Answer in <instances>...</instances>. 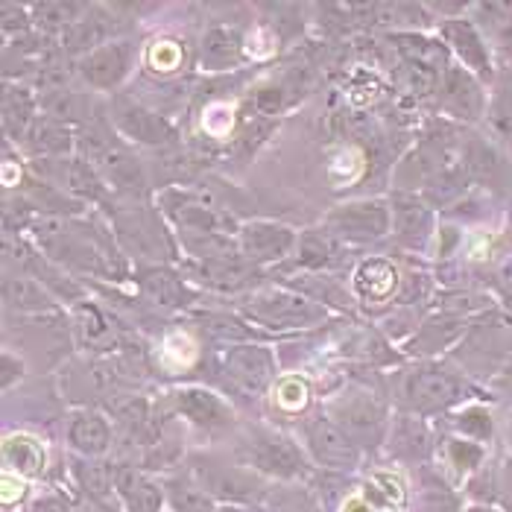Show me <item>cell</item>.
Here are the masks:
<instances>
[{
    "label": "cell",
    "mask_w": 512,
    "mask_h": 512,
    "mask_svg": "<svg viewBox=\"0 0 512 512\" xmlns=\"http://www.w3.org/2000/svg\"><path fill=\"white\" fill-rule=\"evenodd\" d=\"M469 393L472 387L466 384L463 375L451 372L448 366H439L434 360H422L410 369H401L393 378L395 404L419 419L454 407Z\"/></svg>",
    "instance_id": "obj_1"
},
{
    "label": "cell",
    "mask_w": 512,
    "mask_h": 512,
    "mask_svg": "<svg viewBox=\"0 0 512 512\" xmlns=\"http://www.w3.org/2000/svg\"><path fill=\"white\" fill-rule=\"evenodd\" d=\"M235 460L243 469L281 483H299L314 474L308 454L293 439L261 425L243 428L235 436Z\"/></svg>",
    "instance_id": "obj_2"
},
{
    "label": "cell",
    "mask_w": 512,
    "mask_h": 512,
    "mask_svg": "<svg viewBox=\"0 0 512 512\" xmlns=\"http://www.w3.org/2000/svg\"><path fill=\"white\" fill-rule=\"evenodd\" d=\"M77 147L82 150L85 161L103 176L106 185H115L118 191H132V194L144 191L147 179H144L141 161L106 123L100 120L85 123L77 132Z\"/></svg>",
    "instance_id": "obj_3"
},
{
    "label": "cell",
    "mask_w": 512,
    "mask_h": 512,
    "mask_svg": "<svg viewBox=\"0 0 512 512\" xmlns=\"http://www.w3.org/2000/svg\"><path fill=\"white\" fill-rule=\"evenodd\" d=\"M240 311L249 316L252 322H261L267 328L287 331V328H314L319 325L328 311L325 305L314 302L311 296L290 290V287H278V290H252Z\"/></svg>",
    "instance_id": "obj_4"
},
{
    "label": "cell",
    "mask_w": 512,
    "mask_h": 512,
    "mask_svg": "<svg viewBox=\"0 0 512 512\" xmlns=\"http://www.w3.org/2000/svg\"><path fill=\"white\" fill-rule=\"evenodd\" d=\"M188 474L217 504L220 501H226V504L229 501L232 504H258V501H267V495H270V489H264V483L249 469H243L240 463H226V460L211 457V454H194Z\"/></svg>",
    "instance_id": "obj_5"
},
{
    "label": "cell",
    "mask_w": 512,
    "mask_h": 512,
    "mask_svg": "<svg viewBox=\"0 0 512 512\" xmlns=\"http://www.w3.org/2000/svg\"><path fill=\"white\" fill-rule=\"evenodd\" d=\"M158 205L179 235H229L232 217L194 191L167 188L158 194Z\"/></svg>",
    "instance_id": "obj_6"
},
{
    "label": "cell",
    "mask_w": 512,
    "mask_h": 512,
    "mask_svg": "<svg viewBox=\"0 0 512 512\" xmlns=\"http://www.w3.org/2000/svg\"><path fill=\"white\" fill-rule=\"evenodd\" d=\"M325 229L337 240L346 243H375L390 235L393 229V208L381 199H357L328 211Z\"/></svg>",
    "instance_id": "obj_7"
},
{
    "label": "cell",
    "mask_w": 512,
    "mask_h": 512,
    "mask_svg": "<svg viewBox=\"0 0 512 512\" xmlns=\"http://www.w3.org/2000/svg\"><path fill=\"white\" fill-rule=\"evenodd\" d=\"M305 448L319 463L322 469L331 472H355L360 466V445L352 436L343 431V425L337 419H331V413H316L311 419H305Z\"/></svg>",
    "instance_id": "obj_8"
},
{
    "label": "cell",
    "mask_w": 512,
    "mask_h": 512,
    "mask_svg": "<svg viewBox=\"0 0 512 512\" xmlns=\"http://www.w3.org/2000/svg\"><path fill=\"white\" fill-rule=\"evenodd\" d=\"M331 419H337V422L343 425V431L355 439L357 445H360V451L378 448V445L387 439V434H390L387 407H384L375 395H343V398L331 407Z\"/></svg>",
    "instance_id": "obj_9"
},
{
    "label": "cell",
    "mask_w": 512,
    "mask_h": 512,
    "mask_svg": "<svg viewBox=\"0 0 512 512\" xmlns=\"http://www.w3.org/2000/svg\"><path fill=\"white\" fill-rule=\"evenodd\" d=\"M112 123L118 126L123 138L135 141V144H147V147H173L179 141V132L164 115H158L156 109L129 100V97H115L112 100Z\"/></svg>",
    "instance_id": "obj_10"
},
{
    "label": "cell",
    "mask_w": 512,
    "mask_h": 512,
    "mask_svg": "<svg viewBox=\"0 0 512 512\" xmlns=\"http://www.w3.org/2000/svg\"><path fill=\"white\" fill-rule=\"evenodd\" d=\"M237 246L246 264L264 267L284 261L299 246V235L290 226H281L273 220H252L237 229Z\"/></svg>",
    "instance_id": "obj_11"
},
{
    "label": "cell",
    "mask_w": 512,
    "mask_h": 512,
    "mask_svg": "<svg viewBox=\"0 0 512 512\" xmlns=\"http://www.w3.org/2000/svg\"><path fill=\"white\" fill-rule=\"evenodd\" d=\"M223 369L243 393H267L276 381V357L258 343H235L223 355Z\"/></svg>",
    "instance_id": "obj_12"
},
{
    "label": "cell",
    "mask_w": 512,
    "mask_h": 512,
    "mask_svg": "<svg viewBox=\"0 0 512 512\" xmlns=\"http://www.w3.org/2000/svg\"><path fill=\"white\" fill-rule=\"evenodd\" d=\"M439 39L442 44L463 62V68L474 74L477 79H492V56L489 47L480 36V30L474 27L469 18H445L439 24Z\"/></svg>",
    "instance_id": "obj_13"
},
{
    "label": "cell",
    "mask_w": 512,
    "mask_h": 512,
    "mask_svg": "<svg viewBox=\"0 0 512 512\" xmlns=\"http://www.w3.org/2000/svg\"><path fill=\"white\" fill-rule=\"evenodd\" d=\"M132 62H135V47L129 41H106L79 59V74L91 88L109 91L123 82Z\"/></svg>",
    "instance_id": "obj_14"
},
{
    "label": "cell",
    "mask_w": 512,
    "mask_h": 512,
    "mask_svg": "<svg viewBox=\"0 0 512 512\" xmlns=\"http://www.w3.org/2000/svg\"><path fill=\"white\" fill-rule=\"evenodd\" d=\"M439 103L448 115L460 120H477L486 112V94L480 88V79L469 74L460 65H451L445 77L439 79Z\"/></svg>",
    "instance_id": "obj_15"
},
{
    "label": "cell",
    "mask_w": 512,
    "mask_h": 512,
    "mask_svg": "<svg viewBox=\"0 0 512 512\" xmlns=\"http://www.w3.org/2000/svg\"><path fill=\"white\" fill-rule=\"evenodd\" d=\"M173 407L179 416H185L191 425L205 431H223L235 422V410L217 393L205 387H182L173 393Z\"/></svg>",
    "instance_id": "obj_16"
},
{
    "label": "cell",
    "mask_w": 512,
    "mask_h": 512,
    "mask_svg": "<svg viewBox=\"0 0 512 512\" xmlns=\"http://www.w3.org/2000/svg\"><path fill=\"white\" fill-rule=\"evenodd\" d=\"M393 229L395 237L407 249H422L434 235V211L416 194H395L393 197Z\"/></svg>",
    "instance_id": "obj_17"
},
{
    "label": "cell",
    "mask_w": 512,
    "mask_h": 512,
    "mask_svg": "<svg viewBox=\"0 0 512 512\" xmlns=\"http://www.w3.org/2000/svg\"><path fill=\"white\" fill-rule=\"evenodd\" d=\"M115 495L126 512H161L167 501L164 486H158L153 477H147L135 466L115 469Z\"/></svg>",
    "instance_id": "obj_18"
},
{
    "label": "cell",
    "mask_w": 512,
    "mask_h": 512,
    "mask_svg": "<svg viewBox=\"0 0 512 512\" xmlns=\"http://www.w3.org/2000/svg\"><path fill=\"white\" fill-rule=\"evenodd\" d=\"M395 50L401 53L404 65L428 71L434 77H445L451 68V50L442 44V39H428L419 33H395Z\"/></svg>",
    "instance_id": "obj_19"
},
{
    "label": "cell",
    "mask_w": 512,
    "mask_h": 512,
    "mask_svg": "<svg viewBox=\"0 0 512 512\" xmlns=\"http://www.w3.org/2000/svg\"><path fill=\"white\" fill-rule=\"evenodd\" d=\"M59 176L50 182L62 191H68L71 197L88 199V202H103L106 199V182L103 176L85 161V158H53Z\"/></svg>",
    "instance_id": "obj_20"
},
{
    "label": "cell",
    "mask_w": 512,
    "mask_h": 512,
    "mask_svg": "<svg viewBox=\"0 0 512 512\" xmlns=\"http://www.w3.org/2000/svg\"><path fill=\"white\" fill-rule=\"evenodd\" d=\"M68 442L79 457L97 460L112 448V428H109L106 416H100L94 410H77L68 422Z\"/></svg>",
    "instance_id": "obj_21"
},
{
    "label": "cell",
    "mask_w": 512,
    "mask_h": 512,
    "mask_svg": "<svg viewBox=\"0 0 512 512\" xmlns=\"http://www.w3.org/2000/svg\"><path fill=\"white\" fill-rule=\"evenodd\" d=\"M466 334V319L457 314H439L425 319L419 325V331L413 334V340L407 343V352L410 355H436V352H445L448 346H454L460 337Z\"/></svg>",
    "instance_id": "obj_22"
},
{
    "label": "cell",
    "mask_w": 512,
    "mask_h": 512,
    "mask_svg": "<svg viewBox=\"0 0 512 512\" xmlns=\"http://www.w3.org/2000/svg\"><path fill=\"white\" fill-rule=\"evenodd\" d=\"M3 302L12 311L21 314H50L56 311V299L53 293L41 284L36 276L27 273H9L3 278Z\"/></svg>",
    "instance_id": "obj_23"
},
{
    "label": "cell",
    "mask_w": 512,
    "mask_h": 512,
    "mask_svg": "<svg viewBox=\"0 0 512 512\" xmlns=\"http://www.w3.org/2000/svg\"><path fill=\"white\" fill-rule=\"evenodd\" d=\"M398 290V270L387 258H366L355 267V293L363 302H390Z\"/></svg>",
    "instance_id": "obj_24"
},
{
    "label": "cell",
    "mask_w": 512,
    "mask_h": 512,
    "mask_svg": "<svg viewBox=\"0 0 512 512\" xmlns=\"http://www.w3.org/2000/svg\"><path fill=\"white\" fill-rule=\"evenodd\" d=\"M240 56H243V36H240L237 27L217 24L202 36L199 62H202L205 71H229L240 62Z\"/></svg>",
    "instance_id": "obj_25"
},
{
    "label": "cell",
    "mask_w": 512,
    "mask_h": 512,
    "mask_svg": "<svg viewBox=\"0 0 512 512\" xmlns=\"http://www.w3.org/2000/svg\"><path fill=\"white\" fill-rule=\"evenodd\" d=\"M118 237L129 249H135L141 255H156L161 249L167 255H173L161 223H158L156 217L144 214V211H129V214L118 217Z\"/></svg>",
    "instance_id": "obj_26"
},
{
    "label": "cell",
    "mask_w": 512,
    "mask_h": 512,
    "mask_svg": "<svg viewBox=\"0 0 512 512\" xmlns=\"http://www.w3.org/2000/svg\"><path fill=\"white\" fill-rule=\"evenodd\" d=\"M138 287L144 290V296L156 305L164 308H179V305H188L194 302V290L188 287V281L173 273V270H164V267H147L138 273Z\"/></svg>",
    "instance_id": "obj_27"
},
{
    "label": "cell",
    "mask_w": 512,
    "mask_h": 512,
    "mask_svg": "<svg viewBox=\"0 0 512 512\" xmlns=\"http://www.w3.org/2000/svg\"><path fill=\"white\" fill-rule=\"evenodd\" d=\"M21 144L27 147L30 156L41 158V161L44 158H65V153H71V147L77 144V135L71 132L68 123H59V120L41 115Z\"/></svg>",
    "instance_id": "obj_28"
},
{
    "label": "cell",
    "mask_w": 512,
    "mask_h": 512,
    "mask_svg": "<svg viewBox=\"0 0 512 512\" xmlns=\"http://www.w3.org/2000/svg\"><path fill=\"white\" fill-rule=\"evenodd\" d=\"M191 276L202 281L205 287L214 290H243L255 281V267L246 264L243 258H232V261H191Z\"/></svg>",
    "instance_id": "obj_29"
},
{
    "label": "cell",
    "mask_w": 512,
    "mask_h": 512,
    "mask_svg": "<svg viewBox=\"0 0 512 512\" xmlns=\"http://www.w3.org/2000/svg\"><path fill=\"white\" fill-rule=\"evenodd\" d=\"M39 97L21 85H9L3 91V129L12 141H24L27 132L33 129V123L39 115Z\"/></svg>",
    "instance_id": "obj_30"
},
{
    "label": "cell",
    "mask_w": 512,
    "mask_h": 512,
    "mask_svg": "<svg viewBox=\"0 0 512 512\" xmlns=\"http://www.w3.org/2000/svg\"><path fill=\"white\" fill-rule=\"evenodd\" d=\"M3 463L21 477H39L47 466V454L36 436L12 434L3 439Z\"/></svg>",
    "instance_id": "obj_31"
},
{
    "label": "cell",
    "mask_w": 512,
    "mask_h": 512,
    "mask_svg": "<svg viewBox=\"0 0 512 512\" xmlns=\"http://www.w3.org/2000/svg\"><path fill=\"white\" fill-rule=\"evenodd\" d=\"M161 486H164V498H167L173 512H220V504L199 486L191 474L167 477Z\"/></svg>",
    "instance_id": "obj_32"
},
{
    "label": "cell",
    "mask_w": 512,
    "mask_h": 512,
    "mask_svg": "<svg viewBox=\"0 0 512 512\" xmlns=\"http://www.w3.org/2000/svg\"><path fill=\"white\" fill-rule=\"evenodd\" d=\"M340 240L331 235L328 229H308L299 237V267L308 273H322L340 261Z\"/></svg>",
    "instance_id": "obj_33"
},
{
    "label": "cell",
    "mask_w": 512,
    "mask_h": 512,
    "mask_svg": "<svg viewBox=\"0 0 512 512\" xmlns=\"http://www.w3.org/2000/svg\"><path fill=\"white\" fill-rule=\"evenodd\" d=\"M39 106L41 112L47 115V118L59 120V123H91V115H88V109H91V103L77 94V91H65V88H56V91H44L39 97Z\"/></svg>",
    "instance_id": "obj_34"
},
{
    "label": "cell",
    "mask_w": 512,
    "mask_h": 512,
    "mask_svg": "<svg viewBox=\"0 0 512 512\" xmlns=\"http://www.w3.org/2000/svg\"><path fill=\"white\" fill-rule=\"evenodd\" d=\"M74 474H77L82 495H88V498L109 507V495L115 492V469L112 466H106L100 460H91V457H82L74 466Z\"/></svg>",
    "instance_id": "obj_35"
},
{
    "label": "cell",
    "mask_w": 512,
    "mask_h": 512,
    "mask_svg": "<svg viewBox=\"0 0 512 512\" xmlns=\"http://www.w3.org/2000/svg\"><path fill=\"white\" fill-rule=\"evenodd\" d=\"M390 442H393L395 454H401L407 460H422L428 454V448H431V439H428V431H425L422 419L410 416V413H404L401 422L393 425Z\"/></svg>",
    "instance_id": "obj_36"
},
{
    "label": "cell",
    "mask_w": 512,
    "mask_h": 512,
    "mask_svg": "<svg viewBox=\"0 0 512 512\" xmlns=\"http://www.w3.org/2000/svg\"><path fill=\"white\" fill-rule=\"evenodd\" d=\"M85 6L79 3H65V0H44V3H36L30 6L33 12V24L47 30V33H65L68 27H74L79 21V12Z\"/></svg>",
    "instance_id": "obj_37"
},
{
    "label": "cell",
    "mask_w": 512,
    "mask_h": 512,
    "mask_svg": "<svg viewBox=\"0 0 512 512\" xmlns=\"http://www.w3.org/2000/svg\"><path fill=\"white\" fill-rule=\"evenodd\" d=\"M267 512H325L322 504L316 501V495L308 486L299 483H284L273 486L267 495Z\"/></svg>",
    "instance_id": "obj_38"
},
{
    "label": "cell",
    "mask_w": 512,
    "mask_h": 512,
    "mask_svg": "<svg viewBox=\"0 0 512 512\" xmlns=\"http://www.w3.org/2000/svg\"><path fill=\"white\" fill-rule=\"evenodd\" d=\"M77 325H79L82 340H85L88 346H103V349H109V343L115 346V334H112V328H109L106 316L100 314L94 305H79Z\"/></svg>",
    "instance_id": "obj_39"
},
{
    "label": "cell",
    "mask_w": 512,
    "mask_h": 512,
    "mask_svg": "<svg viewBox=\"0 0 512 512\" xmlns=\"http://www.w3.org/2000/svg\"><path fill=\"white\" fill-rule=\"evenodd\" d=\"M454 431L463 434V439H474V442H486L495 425H492V413L480 404H469L454 416Z\"/></svg>",
    "instance_id": "obj_40"
},
{
    "label": "cell",
    "mask_w": 512,
    "mask_h": 512,
    "mask_svg": "<svg viewBox=\"0 0 512 512\" xmlns=\"http://www.w3.org/2000/svg\"><path fill=\"white\" fill-rule=\"evenodd\" d=\"M445 454H448V463H451L457 472L469 474L483 463V454H486V451H483V445H480V442H474V439L454 436V439H448Z\"/></svg>",
    "instance_id": "obj_41"
},
{
    "label": "cell",
    "mask_w": 512,
    "mask_h": 512,
    "mask_svg": "<svg viewBox=\"0 0 512 512\" xmlns=\"http://www.w3.org/2000/svg\"><path fill=\"white\" fill-rule=\"evenodd\" d=\"M27 512H79V507L62 492H41L27 504Z\"/></svg>",
    "instance_id": "obj_42"
},
{
    "label": "cell",
    "mask_w": 512,
    "mask_h": 512,
    "mask_svg": "<svg viewBox=\"0 0 512 512\" xmlns=\"http://www.w3.org/2000/svg\"><path fill=\"white\" fill-rule=\"evenodd\" d=\"M296 393H308V387H305L302 381H284V384L278 387V401H281L287 410H299L308 398H296Z\"/></svg>",
    "instance_id": "obj_43"
},
{
    "label": "cell",
    "mask_w": 512,
    "mask_h": 512,
    "mask_svg": "<svg viewBox=\"0 0 512 512\" xmlns=\"http://www.w3.org/2000/svg\"><path fill=\"white\" fill-rule=\"evenodd\" d=\"M489 387L498 395H507L512 398V355L501 363V369L489 378Z\"/></svg>",
    "instance_id": "obj_44"
},
{
    "label": "cell",
    "mask_w": 512,
    "mask_h": 512,
    "mask_svg": "<svg viewBox=\"0 0 512 512\" xmlns=\"http://www.w3.org/2000/svg\"><path fill=\"white\" fill-rule=\"evenodd\" d=\"M255 106H258L261 115H276L278 106H281V91H278V88H264V91H258Z\"/></svg>",
    "instance_id": "obj_45"
},
{
    "label": "cell",
    "mask_w": 512,
    "mask_h": 512,
    "mask_svg": "<svg viewBox=\"0 0 512 512\" xmlns=\"http://www.w3.org/2000/svg\"><path fill=\"white\" fill-rule=\"evenodd\" d=\"M21 375H24V366H21V363H15L12 355H3V378H0V384H3V387H9V384H12L15 378H21Z\"/></svg>",
    "instance_id": "obj_46"
},
{
    "label": "cell",
    "mask_w": 512,
    "mask_h": 512,
    "mask_svg": "<svg viewBox=\"0 0 512 512\" xmlns=\"http://www.w3.org/2000/svg\"><path fill=\"white\" fill-rule=\"evenodd\" d=\"M79 512H112L106 504H100V501H94V498H88V495H82L77 501Z\"/></svg>",
    "instance_id": "obj_47"
},
{
    "label": "cell",
    "mask_w": 512,
    "mask_h": 512,
    "mask_svg": "<svg viewBox=\"0 0 512 512\" xmlns=\"http://www.w3.org/2000/svg\"><path fill=\"white\" fill-rule=\"evenodd\" d=\"M504 284H507V293H510L512 299V261L504 267Z\"/></svg>",
    "instance_id": "obj_48"
},
{
    "label": "cell",
    "mask_w": 512,
    "mask_h": 512,
    "mask_svg": "<svg viewBox=\"0 0 512 512\" xmlns=\"http://www.w3.org/2000/svg\"><path fill=\"white\" fill-rule=\"evenodd\" d=\"M507 442H510V448H512V413H510V422H507Z\"/></svg>",
    "instance_id": "obj_49"
},
{
    "label": "cell",
    "mask_w": 512,
    "mask_h": 512,
    "mask_svg": "<svg viewBox=\"0 0 512 512\" xmlns=\"http://www.w3.org/2000/svg\"><path fill=\"white\" fill-rule=\"evenodd\" d=\"M469 512H495V510H486V507H477V510H469Z\"/></svg>",
    "instance_id": "obj_50"
},
{
    "label": "cell",
    "mask_w": 512,
    "mask_h": 512,
    "mask_svg": "<svg viewBox=\"0 0 512 512\" xmlns=\"http://www.w3.org/2000/svg\"><path fill=\"white\" fill-rule=\"evenodd\" d=\"M510 240H512V211H510Z\"/></svg>",
    "instance_id": "obj_51"
}]
</instances>
